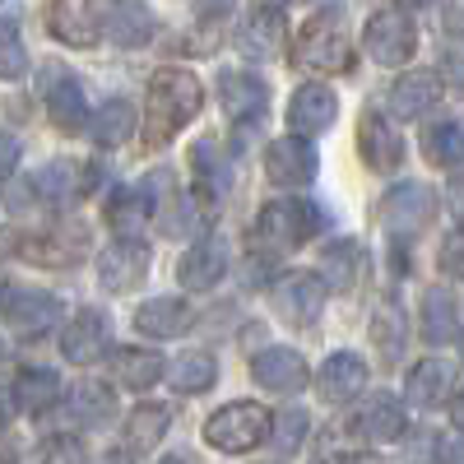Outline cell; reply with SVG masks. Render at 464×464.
I'll list each match as a JSON object with an SVG mask.
<instances>
[{
  "label": "cell",
  "mask_w": 464,
  "mask_h": 464,
  "mask_svg": "<svg viewBox=\"0 0 464 464\" xmlns=\"http://www.w3.org/2000/svg\"><path fill=\"white\" fill-rule=\"evenodd\" d=\"M200 107H205V84L181 65H163L144 93V144L163 149L172 135H181L196 121Z\"/></svg>",
  "instance_id": "6da1fadb"
},
{
  "label": "cell",
  "mask_w": 464,
  "mask_h": 464,
  "mask_svg": "<svg viewBox=\"0 0 464 464\" xmlns=\"http://www.w3.org/2000/svg\"><path fill=\"white\" fill-rule=\"evenodd\" d=\"M321 227H325L321 205L302 200V196H284V200H275V205L260 209V218H256V242H260L265 251L284 256V251H297L302 242H312Z\"/></svg>",
  "instance_id": "7a4b0ae2"
},
{
  "label": "cell",
  "mask_w": 464,
  "mask_h": 464,
  "mask_svg": "<svg viewBox=\"0 0 464 464\" xmlns=\"http://www.w3.org/2000/svg\"><path fill=\"white\" fill-rule=\"evenodd\" d=\"M293 61L302 70H312V74H343V70H353V37H348L343 19L334 10L312 14L306 28L297 33Z\"/></svg>",
  "instance_id": "3957f363"
},
{
  "label": "cell",
  "mask_w": 464,
  "mask_h": 464,
  "mask_svg": "<svg viewBox=\"0 0 464 464\" xmlns=\"http://www.w3.org/2000/svg\"><path fill=\"white\" fill-rule=\"evenodd\" d=\"M269 409L265 404H256V400H232V404H223L218 413H209V422H205V441L214 446V450H223V455H246V450H256L260 441H269Z\"/></svg>",
  "instance_id": "277c9868"
},
{
  "label": "cell",
  "mask_w": 464,
  "mask_h": 464,
  "mask_svg": "<svg viewBox=\"0 0 464 464\" xmlns=\"http://www.w3.org/2000/svg\"><path fill=\"white\" fill-rule=\"evenodd\" d=\"M362 47L376 65L395 70V65H409L413 52H418V28L404 10H376L362 28Z\"/></svg>",
  "instance_id": "5b68a950"
},
{
  "label": "cell",
  "mask_w": 464,
  "mask_h": 464,
  "mask_svg": "<svg viewBox=\"0 0 464 464\" xmlns=\"http://www.w3.org/2000/svg\"><path fill=\"white\" fill-rule=\"evenodd\" d=\"M0 316L10 321L14 334H24V339H43V334L56 330V321H61V302H56L47 288L5 284V288H0Z\"/></svg>",
  "instance_id": "8992f818"
},
{
  "label": "cell",
  "mask_w": 464,
  "mask_h": 464,
  "mask_svg": "<svg viewBox=\"0 0 464 464\" xmlns=\"http://www.w3.org/2000/svg\"><path fill=\"white\" fill-rule=\"evenodd\" d=\"M381 218H385V227H391V237L395 232L400 237H413V232H422L437 218V190H428L422 181H400L395 190H385Z\"/></svg>",
  "instance_id": "52a82bcc"
},
{
  "label": "cell",
  "mask_w": 464,
  "mask_h": 464,
  "mask_svg": "<svg viewBox=\"0 0 464 464\" xmlns=\"http://www.w3.org/2000/svg\"><path fill=\"white\" fill-rule=\"evenodd\" d=\"M107 343H111V321L98 306H80L61 330V358L74 362V367H89L107 353Z\"/></svg>",
  "instance_id": "ba28073f"
},
{
  "label": "cell",
  "mask_w": 464,
  "mask_h": 464,
  "mask_svg": "<svg viewBox=\"0 0 464 464\" xmlns=\"http://www.w3.org/2000/svg\"><path fill=\"white\" fill-rule=\"evenodd\" d=\"M358 153L372 172H395L404 163V140H400L395 121H385L376 107H367L358 116Z\"/></svg>",
  "instance_id": "9c48e42d"
},
{
  "label": "cell",
  "mask_w": 464,
  "mask_h": 464,
  "mask_svg": "<svg viewBox=\"0 0 464 464\" xmlns=\"http://www.w3.org/2000/svg\"><path fill=\"white\" fill-rule=\"evenodd\" d=\"M218 107L232 116V121H260V116L269 111V89L260 74L251 70H223L218 74Z\"/></svg>",
  "instance_id": "30bf717a"
},
{
  "label": "cell",
  "mask_w": 464,
  "mask_h": 464,
  "mask_svg": "<svg viewBox=\"0 0 464 464\" xmlns=\"http://www.w3.org/2000/svg\"><path fill=\"white\" fill-rule=\"evenodd\" d=\"M265 172H269V181L284 186V190L312 186V177H316V149L306 144V140H297V135L275 140V144L265 149Z\"/></svg>",
  "instance_id": "8fae6325"
},
{
  "label": "cell",
  "mask_w": 464,
  "mask_h": 464,
  "mask_svg": "<svg viewBox=\"0 0 464 464\" xmlns=\"http://www.w3.org/2000/svg\"><path fill=\"white\" fill-rule=\"evenodd\" d=\"M149 275V246L144 242H111L98 251V284L107 293H130Z\"/></svg>",
  "instance_id": "7c38bea8"
},
{
  "label": "cell",
  "mask_w": 464,
  "mask_h": 464,
  "mask_svg": "<svg viewBox=\"0 0 464 464\" xmlns=\"http://www.w3.org/2000/svg\"><path fill=\"white\" fill-rule=\"evenodd\" d=\"M339 116V98L330 84H302L288 102V126L297 130V140L306 135H325Z\"/></svg>",
  "instance_id": "4fadbf2b"
},
{
  "label": "cell",
  "mask_w": 464,
  "mask_h": 464,
  "mask_svg": "<svg viewBox=\"0 0 464 464\" xmlns=\"http://www.w3.org/2000/svg\"><path fill=\"white\" fill-rule=\"evenodd\" d=\"M275 302H279V316L288 325H312L321 316V306H325V284L312 275V269H293V275L279 284Z\"/></svg>",
  "instance_id": "5bb4252c"
},
{
  "label": "cell",
  "mask_w": 464,
  "mask_h": 464,
  "mask_svg": "<svg viewBox=\"0 0 464 464\" xmlns=\"http://www.w3.org/2000/svg\"><path fill=\"white\" fill-rule=\"evenodd\" d=\"M251 376L275 395H297V391H306V381H312L302 353H293V348H265V353H256Z\"/></svg>",
  "instance_id": "9a60e30c"
},
{
  "label": "cell",
  "mask_w": 464,
  "mask_h": 464,
  "mask_svg": "<svg viewBox=\"0 0 464 464\" xmlns=\"http://www.w3.org/2000/svg\"><path fill=\"white\" fill-rule=\"evenodd\" d=\"M47 111H52V126L74 135V130H84L89 121V102H84V89L80 80H74L70 70H47Z\"/></svg>",
  "instance_id": "2e32d148"
},
{
  "label": "cell",
  "mask_w": 464,
  "mask_h": 464,
  "mask_svg": "<svg viewBox=\"0 0 464 464\" xmlns=\"http://www.w3.org/2000/svg\"><path fill=\"white\" fill-rule=\"evenodd\" d=\"M47 28L65 47H93L102 24L93 14V0H47Z\"/></svg>",
  "instance_id": "e0dca14e"
},
{
  "label": "cell",
  "mask_w": 464,
  "mask_h": 464,
  "mask_svg": "<svg viewBox=\"0 0 464 464\" xmlns=\"http://www.w3.org/2000/svg\"><path fill=\"white\" fill-rule=\"evenodd\" d=\"M455 362L450 358H422L413 372H409V381H404V395H409V404H418V409H441L450 395H455Z\"/></svg>",
  "instance_id": "ac0fdd59"
},
{
  "label": "cell",
  "mask_w": 464,
  "mask_h": 464,
  "mask_svg": "<svg viewBox=\"0 0 464 464\" xmlns=\"http://www.w3.org/2000/svg\"><path fill=\"white\" fill-rule=\"evenodd\" d=\"M102 218H107V227L121 242H135V232H144V223L153 218V196L144 186H121V190H111V196H107Z\"/></svg>",
  "instance_id": "d6986e66"
},
{
  "label": "cell",
  "mask_w": 464,
  "mask_h": 464,
  "mask_svg": "<svg viewBox=\"0 0 464 464\" xmlns=\"http://www.w3.org/2000/svg\"><path fill=\"white\" fill-rule=\"evenodd\" d=\"M362 269H367V251H362V242H353V237H334V242H325V251H321V284L325 288H339V293H348V288H358L362 284Z\"/></svg>",
  "instance_id": "ffe728a7"
},
{
  "label": "cell",
  "mask_w": 464,
  "mask_h": 464,
  "mask_svg": "<svg viewBox=\"0 0 464 464\" xmlns=\"http://www.w3.org/2000/svg\"><path fill=\"white\" fill-rule=\"evenodd\" d=\"M441 98V80L432 70H409L391 84V111L400 121H418V116H428Z\"/></svg>",
  "instance_id": "44dd1931"
},
{
  "label": "cell",
  "mask_w": 464,
  "mask_h": 464,
  "mask_svg": "<svg viewBox=\"0 0 464 464\" xmlns=\"http://www.w3.org/2000/svg\"><path fill=\"white\" fill-rule=\"evenodd\" d=\"M190 321H196V306L186 297H149L144 306H135V330L149 339H172L190 330Z\"/></svg>",
  "instance_id": "7402d4cb"
},
{
  "label": "cell",
  "mask_w": 464,
  "mask_h": 464,
  "mask_svg": "<svg viewBox=\"0 0 464 464\" xmlns=\"http://www.w3.org/2000/svg\"><path fill=\"white\" fill-rule=\"evenodd\" d=\"M223 269H227V251H223V242H218V237H200L196 246L181 256L177 279H181V288H190V293H209V288L223 279Z\"/></svg>",
  "instance_id": "603a6c76"
},
{
  "label": "cell",
  "mask_w": 464,
  "mask_h": 464,
  "mask_svg": "<svg viewBox=\"0 0 464 464\" xmlns=\"http://www.w3.org/2000/svg\"><path fill=\"white\" fill-rule=\"evenodd\" d=\"M321 400L325 404H348V400H358L362 395V385H367V362L358 353H334L321 362Z\"/></svg>",
  "instance_id": "cb8c5ba5"
},
{
  "label": "cell",
  "mask_w": 464,
  "mask_h": 464,
  "mask_svg": "<svg viewBox=\"0 0 464 464\" xmlns=\"http://www.w3.org/2000/svg\"><path fill=\"white\" fill-rule=\"evenodd\" d=\"M153 28H159V19H153V10L144 5V0H116L107 24H102V33L116 47H149Z\"/></svg>",
  "instance_id": "d4e9b609"
},
{
  "label": "cell",
  "mask_w": 464,
  "mask_h": 464,
  "mask_svg": "<svg viewBox=\"0 0 464 464\" xmlns=\"http://www.w3.org/2000/svg\"><path fill=\"white\" fill-rule=\"evenodd\" d=\"M89 181H93V168H80V163L61 159V163H47L43 172L33 177V190L47 205H74L89 190Z\"/></svg>",
  "instance_id": "484cf974"
},
{
  "label": "cell",
  "mask_w": 464,
  "mask_h": 464,
  "mask_svg": "<svg viewBox=\"0 0 464 464\" xmlns=\"http://www.w3.org/2000/svg\"><path fill=\"white\" fill-rule=\"evenodd\" d=\"M163 358L153 353V348H111V381H121L126 391H149V385H159L163 381Z\"/></svg>",
  "instance_id": "4316f807"
},
{
  "label": "cell",
  "mask_w": 464,
  "mask_h": 464,
  "mask_svg": "<svg viewBox=\"0 0 464 464\" xmlns=\"http://www.w3.org/2000/svg\"><path fill=\"white\" fill-rule=\"evenodd\" d=\"M358 432L367 441H400L409 432V413L395 395H372L362 409H358Z\"/></svg>",
  "instance_id": "83f0119b"
},
{
  "label": "cell",
  "mask_w": 464,
  "mask_h": 464,
  "mask_svg": "<svg viewBox=\"0 0 464 464\" xmlns=\"http://www.w3.org/2000/svg\"><path fill=\"white\" fill-rule=\"evenodd\" d=\"M284 43H288V24L279 10H256L242 28V52L256 56V61H275L284 56Z\"/></svg>",
  "instance_id": "f1b7e54d"
},
{
  "label": "cell",
  "mask_w": 464,
  "mask_h": 464,
  "mask_svg": "<svg viewBox=\"0 0 464 464\" xmlns=\"http://www.w3.org/2000/svg\"><path fill=\"white\" fill-rule=\"evenodd\" d=\"M10 391H14V409L47 413L61 400V376L52 367H24L19 376H10Z\"/></svg>",
  "instance_id": "f546056e"
},
{
  "label": "cell",
  "mask_w": 464,
  "mask_h": 464,
  "mask_svg": "<svg viewBox=\"0 0 464 464\" xmlns=\"http://www.w3.org/2000/svg\"><path fill=\"white\" fill-rule=\"evenodd\" d=\"M70 418L80 422V428H111V422H116V395H111V385L80 381L70 391Z\"/></svg>",
  "instance_id": "4dcf8cb0"
},
{
  "label": "cell",
  "mask_w": 464,
  "mask_h": 464,
  "mask_svg": "<svg viewBox=\"0 0 464 464\" xmlns=\"http://www.w3.org/2000/svg\"><path fill=\"white\" fill-rule=\"evenodd\" d=\"M418 325H422V339H428L432 348L455 343L459 339V302H455V293L437 288V293L422 297V321Z\"/></svg>",
  "instance_id": "1f68e13d"
},
{
  "label": "cell",
  "mask_w": 464,
  "mask_h": 464,
  "mask_svg": "<svg viewBox=\"0 0 464 464\" xmlns=\"http://www.w3.org/2000/svg\"><path fill=\"white\" fill-rule=\"evenodd\" d=\"M19 251L37 265H74L84 260V232L70 227V232H37L33 242H19Z\"/></svg>",
  "instance_id": "d6a6232c"
},
{
  "label": "cell",
  "mask_w": 464,
  "mask_h": 464,
  "mask_svg": "<svg viewBox=\"0 0 464 464\" xmlns=\"http://www.w3.org/2000/svg\"><path fill=\"white\" fill-rule=\"evenodd\" d=\"M190 168H196V190L205 205H218L223 190H227V163L214 140H200L196 149H190Z\"/></svg>",
  "instance_id": "836d02e7"
},
{
  "label": "cell",
  "mask_w": 464,
  "mask_h": 464,
  "mask_svg": "<svg viewBox=\"0 0 464 464\" xmlns=\"http://www.w3.org/2000/svg\"><path fill=\"white\" fill-rule=\"evenodd\" d=\"M168 422H172V409L168 404H140L126 418V450H135V455L153 450V446L168 437Z\"/></svg>",
  "instance_id": "e575fe53"
},
{
  "label": "cell",
  "mask_w": 464,
  "mask_h": 464,
  "mask_svg": "<svg viewBox=\"0 0 464 464\" xmlns=\"http://www.w3.org/2000/svg\"><path fill=\"white\" fill-rule=\"evenodd\" d=\"M163 376H172V391H181V395H200V391H209V385L218 381V362H214V353H181L172 367H163Z\"/></svg>",
  "instance_id": "d590c367"
},
{
  "label": "cell",
  "mask_w": 464,
  "mask_h": 464,
  "mask_svg": "<svg viewBox=\"0 0 464 464\" xmlns=\"http://www.w3.org/2000/svg\"><path fill=\"white\" fill-rule=\"evenodd\" d=\"M130 135H135V107H130L126 98L102 102L98 116H93V140H98L102 149H116V144H126Z\"/></svg>",
  "instance_id": "8d00e7d4"
},
{
  "label": "cell",
  "mask_w": 464,
  "mask_h": 464,
  "mask_svg": "<svg viewBox=\"0 0 464 464\" xmlns=\"http://www.w3.org/2000/svg\"><path fill=\"white\" fill-rule=\"evenodd\" d=\"M422 153H428V163H437V168H455L459 153H464L459 121H432L428 130H422Z\"/></svg>",
  "instance_id": "74e56055"
},
{
  "label": "cell",
  "mask_w": 464,
  "mask_h": 464,
  "mask_svg": "<svg viewBox=\"0 0 464 464\" xmlns=\"http://www.w3.org/2000/svg\"><path fill=\"white\" fill-rule=\"evenodd\" d=\"M24 70H28L24 37H19L14 19H0V80H19Z\"/></svg>",
  "instance_id": "f35d334b"
},
{
  "label": "cell",
  "mask_w": 464,
  "mask_h": 464,
  "mask_svg": "<svg viewBox=\"0 0 464 464\" xmlns=\"http://www.w3.org/2000/svg\"><path fill=\"white\" fill-rule=\"evenodd\" d=\"M376 348H381L385 358H400L404 353V316H400V306H391V302L376 312Z\"/></svg>",
  "instance_id": "ab89813d"
},
{
  "label": "cell",
  "mask_w": 464,
  "mask_h": 464,
  "mask_svg": "<svg viewBox=\"0 0 464 464\" xmlns=\"http://www.w3.org/2000/svg\"><path fill=\"white\" fill-rule=\"evenodd\" d=\"M37 464H84V441L70 432H56L37 446Z\"/></svg>",
  "instance_id": "60d3db41"
},
{
  "label": "cell",
  "mask_w": 464,
  "mask_h": 464,
  "mask_svg": "<svg viewBox=\"0 0 464 464\" xmlns=\"http://www.w3.org/2000/svg\"><path fill=\"white\" fill-rule=\"evenodd\" d=\"M269 428H275L279 455H293L297 441H302V432H306V413H302V409H288V413H279V422H269Z\"/></svg>",
  "instance_id": "b9f144b4"
},
{
  "label": "cell",
  "mask_w": 464,
  "mask_h": 464,
  "mask_svg": "<svg viewBox=\"0 0 464 464\" xmlns=\"http://www.w3.org/2000/svg\"><path fill=\"white\" fill-rule=\"evenodd\" d=\"M14 168H19V140L10 130H0V181L14 177Z\"/></svg>",
  "instance_id": "7bdbcfd3"
},
{
  "label": "cell",
  "mask_w": 464,
  "mask_h": 464,
  "mask_svg": "<svg viewBox=\"0 0 464 464\" xmlns=\"http://www.w3.org/2000/svg\"><path fill=\"white\" fill-rule=\"evenodd\" d=\"M441 275H446V279L459 275V232H446V246H441Z\"/></svg>",
  "instance_id": "ee69618b"
},
{
  "label": "cell",
  "mask_w": 464,
  "mask_h": 464,
  "mask_svg": "<svg viewBox=\"0 0 464 464\" xmlns=\"http://www.w3.org/2000/svg\"><path fill=\"white\" fill-rule=\"evenodd\" d=\"M10 413H14V391H10V376H0V428L10 422Z\"/></svg>",
  "instance_id": "f6af8a7d"
},
{
  "label": "cell",
  "mask_w": 464,
  "mask_h": 464,
  "mask_svg": "<svg viewBox=\"0 0 464 464\" xmlns=\"http://www.w3.org/2000/svg\"><path fill=\"white\" fill-rule=\"evenodd\" d=\"M232 5H237V0H196V10H200V14H214V19L227 14Z\"/></svg>",
  "instance_id": "bcb514c9"
},
{
  "label": "cell",
  "mask_w": 464,
  "mask_h": 464,
  "mask_svg": "<svg viewBox=\"0 0 464 464\" xmlns=\"http://www.w3.org/2000/svg\"><path fill=\"white\" fill-rule=\"evenodd\" d=\"M441 464H459V437L455 432L441 437Z\"/></svg>",
  "instance_id": "7dc6e473"
},
{
  "label": "cell",
  "mask_w": 464,
  "mask_h": 464,
  "mask_svg": "<svg viewBox=\"0 0 464 464\" xmlns=\"http://www.w3.org/2000/svg\"><path fill=\"white\" fill-rule=\"evenodd\" d=\"M163 464H196V455H186V450H172Z\"/></svg>",
  "instance_id": "c3c4849f"
},
{
  "label": "cell",
  "mask_w": 464,
  "mask_h": 464,
  "mask_svg": "<svg viewBox=\"0 0 464 464\" xmlns=\"http://www.w3.org/2000/svg\"><path fill=\"white\" fill-rule=\"evenodd\" d=\"M343 464H381V459H376V455H367V450H362V455H348V459H343Z\"/></svg>",
  "instance_id": "681fc988"
},
{
  "label": "cell",
  "mask_w": 464,
  "mask_h": 464,
  "mask_svg": "<svg viewBox=\"0 0 464 464\" xmlns=\"http://www.w3.org/2000/svg\"><path fill=\"white\" fill-rule=\"evenodd\" d=\"M265 10H284V5H293V0H260Z\"/></svg>",
  "instance_id": "f907efd6"
},
{
  "label": "cell",
  "mask_w": 464,
  "mask_h": 464,
  "mask_svg": "<svg viewBox=\"0 0 464 464\" xmlns=\"http://www.w3.org/2000/svg\"><path fill=\"white\" fill-rule=\"evenodd\" d=\"M400 5H409V10H418V5H432V0H400Z\"/></svg>",
  "instance_id": "816d5d0a"
},
{
  "label": "cell",
  "mask_w": 464,
  "mask_h": 464,
  "mask_svg": "<svg viewBox=\"0 0 464 464\" xmlns=\"http://www.w3.org/2000/svg\"><path fill=\"white\" fill-rule=\"evenodd\" d=\"M0 464H14V459H10V455H5V450H0Z\"/></svg>",
  "instance_id": "f5cc1de1"
},
{
  "label": "cell",
  "mask_w": 464,
  "mask_h": 464,
  "mask_svg": "<svg viewBox=\"0 0 464 464\" xmlns=\"http://www.w3.org/2000/svg\"><path fill=\"white\" fill-rule=\"evenodd\" d=\"M98 464H121V459H98Z\"/></svg>",
  "instance_id": "db71d44e"
}]
</instances>
